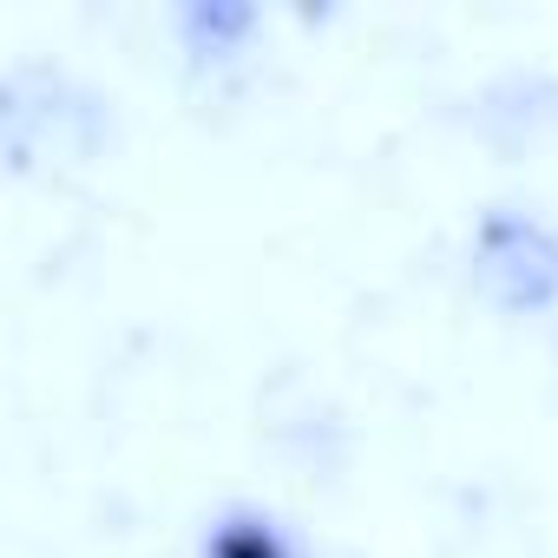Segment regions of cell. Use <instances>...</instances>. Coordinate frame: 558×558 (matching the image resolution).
<instances>
[{
	"instance_id": "6da1fadb",
	"label": "cell",
	"mask_w": 558,
	"mask_h": 558,
	"mask_svg": "<svg viewBox=\"0 0 558 558\" xmlns=\"http://www.w3.org/2000/svg\"><path fill=\"white\" fill-rule=\"evenodd\" d=\"M217 558H283V545H276L263 525H230L217 538Z\"/></svg>"
}]
</instances>
